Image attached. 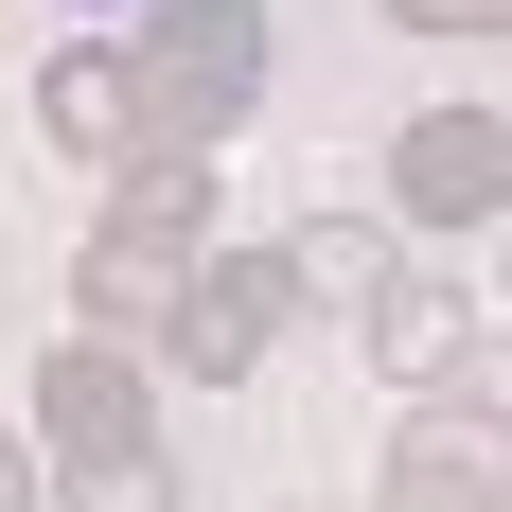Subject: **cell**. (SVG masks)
Instances as JSON below:
<instances>
[{"label":"cell","instance_id":"obj_1","mask_svg":"<svg viewBox=\"0 0 512 512\" xmlns=\"http://www.w3.org/2000/svg\"><path fill=\"white\" fill-rule=\"evenodd\" d=\"M124 71H142V159L248 142V106H265V0H159L142 36H124Z\"/></svg>","mask_w":512,"mask_h":512},{"label":"cell","instance_id":"obj_2","mask_svg":"<svg viewBox=\"0 0 512 512\" xmlns=\"http://www.w3.org/2000/svg\"><path fill=\"white\" fill-rule=\"evenodd\" d=\"M283 318H301V283H283V248H212L195 283H177V318H159V354L195 371V389H248V371L283 354Z\"/></svg>","mask_w":512,"mask_h":512},{"label":"cell","instance_id":"obj_3","mask_svg":"<svg viewBox=\"0 0 512 512\" xmlns=\"http://www.w3.org/2000/svg\"><path fill=\"white\" fill-rule=\"evenodd\" d=\"M389 212L407 230H495L512 212V124L495 106H407L389 124Z\"/></svg>","mask_w":512,"mask_h":512},{"label":"cell","instance_id":"obj_4","mask_svg":"<svg viewBox=\"0 0 512 512\" xmlns=\"http://www.w3.org/2000/svg\"><path fill=\"white\" fill-rule=\"evenodd\" d=\"M354 354H371V389L442 407V389L477 371V283H460V265H389V283L354 301Z\"/></svg>","mask_w":512,"mask_h":512},{"label":"cell","instance_id":"obj_5","mask_svg":"<svg viewBox=\"0 0 512 512\" xmlns=\"http://www.w3.org/2000/svg\"><path fill=\"white\" fill-rule=\"evenodd\" d=\"M18 442H36L53 477L159 442V424H142V354H124V336H53V354H36V424H18Z\"/></svg>","mask_w":512,"mask_h":512},{"label":"cell","instance_id":"obj_6","mask_svg":"<svg viewBox=\"0 0 512 512\" xmlns=\"http://www.w3.org/2000/svg\"><path fill=\"white\" fill-rule=\"evenodd\" d=\"M371 512H512V442L442 389V407L389 424V460H371Z\"/></svg>","mask_w":512,"mask_h":512},{"label":"cell","instance_id":"obj_7","mask_svg":"<svg viewBox=\"0 0 512 512\" xmlns=\"http://www.w3.org/2000/svg\"><path fill=\"white\" fill-rule=\"evenodd\" d=\"M36 142L89 159V177L142 159V71H124V36H53V53H36Z\"/></svg>","mask_w":512,"mask_h":512},{"label":"cell","instance_id":"obj_8","mask_svg":"<svg viewBox=\"0 0 512 512\" xmlns=\"http://www.w3.org/2000/svg\"><path fill=\"white\" fill-rule=\"evenodd\" d=\"M212 248H159V230H89V265H71V336H124V354H159V318H177V283H195Z\"/></svg>","mask_w":512,"mask_h":512},{"label":"cell","instance_id":"obj_9","mask_svg":"<svg viewBox=\"0 0 512 512\" xmlns=\"http://www.w3.org/2000/svg\"><path fill=\"white\" fill-rule=\"evenodd\" d=\"M389 265H407V248H389L371 212H301V230H283V283H301V301H336V318H354Z\"/></svg>","mask_w":512,"mask_h":512},{"label":"cell","instance_id":"obj_10","mask_svg":"<svg viewBox=\"0 0 512 512\" xmlns=\"http://www.w3.org/2000/svg\"><path fill=\"white\" fill-rule=\"evenodd\" d=\"M106 230H159V248H212V159H124V177H106Z\"/></svg>","mask_w":512,"mask_h":512},{"label":"cell","instance_id":"obj_11","mask_svg":"<svg viewBox=\"0 0 512 512\" xmlns=\"http://www.w3.org/2000/svg\"><path fill=\"white\" fill-rule=\"evenodd\" d=\"M53 495H71V512H177V460H159V442H124V460H71Z\"/></svg>","mask_w":512,"mask_h":512},{"label":"cell","instance_id":"obj_12","mask_svg":"<svg viewBox=\"0 0 512 512\" xmlns=\"http://www.w3.org/2000/svg\"><path fill=\"white\" fill-rule=\"evenodd\" d=\"M389 36H512V0H371Z\"/></svg>","mask_w":512,"mask_h":512},{"label":"cell","instance_id":"obj_13","mask_svg":"<svg viewBox=\"0 0 512 512\" xmlns=\"http://www.w3.org/2000/svg\"><path fill=\"white\" fill-rule=\"evenodd\" d=\"M460 407H477V424L512 442V336H477V371H460Z\"/></svg>","mask_w":512,"mask_h":512},{"label":"cell","instance_id":"obj_14","mask_svg":"<svg viewBox=\"0 0 512 512\" xmlns=\"http://www.w3.org/2000/svg\"><path fill=\"white\" fill-rule=\"evenodd\" d=\"M53 477H36V442H18V424H0V512H36Z\"/></svg>","mask_w":512,"mask_h":512},{"label":"cell","instance_id":"obj_15","mask_svg":"<svg viewBox=\"0 0 512 512\" xmlns=\"http://www.w3.org/2000/svg\"><path fill=\"white\" fill-rule=\"evenodd\" d=\"M495 301H512V248H495Z\"/></svg>","mask_w":512,"mask_h":512},{"label":"cell","instance_id":"obj_16","mask_svg":"<svg viewBox=\"0 0 512 512\" xmlns=\"http://www.w3.org/2000/svg\"><path fill=\"white\" fill-rule=\"evenodd\" d=\"M71 18H106V0H71Z\"/></svg>","mask_w":512,"mask_h":512}]
</instances>
